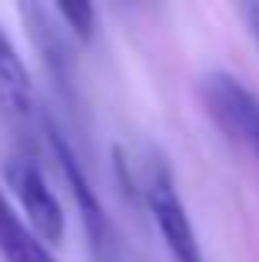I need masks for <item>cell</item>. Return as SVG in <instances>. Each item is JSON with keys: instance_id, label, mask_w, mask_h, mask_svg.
<instances>
[{"instance_id": "obj_1", "label": "cell", "mask_w": 259, "mask_h": 262, "mask_svg": "<svg viewBox=\"0 0 259 262\" xmlns=\"http://www.w3.org/2000/svg\"><path fill=\"white\" fill-rule=\"evenodd\" d=\"M143 199H146V209L153 216L156 229H160L163 243H166L169 256L176 262H203V249L196 229L189 223V212L183 206V196L176 189V179L169 173L166 160L153 156V160L143 163Z\"/></svg>"}, {"instance_id": "obj_2", "label": "cell", "mask_w": 259, "mask_h": 262, "mask_svg": "<svg viewBox=\"0 0 259 262\" xmlns=\"http://www.w3.org/2000/svg\"><path fill=\"white\" fill-rule=\"evenodd\" d=\"M4 179L7 186L13 189L20 209H24V223L30 226V232L47 246H57L63 239V229H67V219H63V206H60L57 192L50 189L44 169L37 166L33 160L27 156H10L4 163Z\"/></svg>"}, {"instance_id": "obj_3", "label": "cell", "mask_w": 259, "mask_h": 262, "mask_svg": "<svg viewBox=\"0 0 259 262\" xmlns=\"http://www.w3.org/2000/svg\"><path fill=\"white\" fill-rule=\"evenodd\" d=\"M203 100L223 133L243 140L259 160V93L233 73L216 70L203 77Z\"/></svg>"}, {"instance_id": "obj_4", "label": "cell", "mask_w": 259, "mask_h": 262, "mask_svg": "<svg viewBox=\"0 0 259 262\" xmlns=\"http://www.w3.org/2000/svg\"><path fill=\"white\" fill-rule=\"evenodd\" d=\"M44 123H47V140H50V149H53V156H57V166H60V173H63L67 186H70L73 203H77V209H80V219H83V226H87L90 246L100 252V256H106L110 246H113V239H110V219H106V212H103V203H100V196L93 192V186H90V179H87L83 166H80V160H77V153H73L70 140L57 129V123H53V120H44Z\"/></svg>"}, {"instance_id": "obj_5", "label": "cell", "mask_w": 259, "mask_h": 262, "mask_svg": "<svg viewBox=\"0 0 259 262\" xmlns=\"http://www.w3.org/2000/svg\"><path fill=\"white\" fill-rule=\"evenodd\" d=\"M0 110L13 123H30L37 116V93H33L30 70L20 60L4 27H0Z\"/></svg>"}, {"instance_id": "obj_6", "label": "cell", "mask_w": 259, "mask_h": 262, "mask_svg": "<svg viewBox=\"0 0 259 262\" xmlns=\"http://www.w3.org/2000/svg\"><path fill=\"white\" fill-rule=\"evenodd\" d=\"M20 13H24L27 30H30V37H33V43H37L40 57H44L47 70L57 77L60 86H70L73 57H70V47H67V40H63V33H60V27L53 24V10H47V7H37V4H24V7H20Z\"/></svg>"}, {"instance_id": "obj_7", "label": "cell", "mask_w": 259, "mask_h": 262, "mask_svg": "<svg viewBox=\"0 0 259 262\" xmlns=\"http://www.w3.org/2000/svg\"><path fill=\"white\" fill-rule=\"evenodd\" d=\"M0 256L7 262H57L47 243H40L24 216L7 203L4 192H0Z\"/></svg>"}, {"instance_id": "obj_8", "label": "cell", "mask_w": 259, "mask_h": 262, "mask_svg": "<svg viewBox=\"0 0 259 262\" xmlns=\"http://www.w3.org/2000/svg\"><path fill=\"white\" fill-rule=\"evenodd\" d=\"M53 17H60V24L77 40H83V43L97 30V7L93 4H57L53 7Z\"/></svg>"}, {"instance_id": "obj_9", "label": "cell", "mask_w": 259, "mask_h": 262, "mask_svg": "<svg viewBox=\"0 0 259 262\" xmlns=\"http://www.w3.org/2000/svg\"><path fill=\"white\" fill-rule=\"evenodd\" d=\"M240 17H243V24H246L249 37H253L256 47H259V4H243L240 7Z\"/></svg>"}]
</instances>
